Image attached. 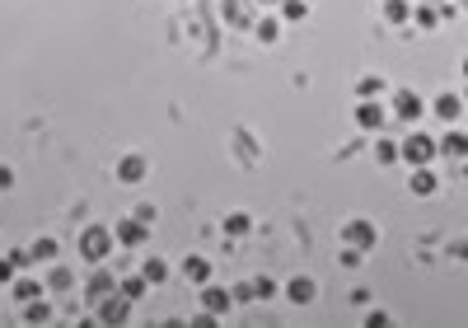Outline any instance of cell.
<instances>
[{"instance_id": "1", "label": "cell", "mask_w": 468, "mask_h": 328, "mask_svg": "<svg viewBox=\"0 0 468 328\" xmlns=\"http://www.w3.org/2000/svg\"><path fill=\"white\" fill-rule=\"evenodd\" d=\"M108 244H113V235H108V230H99V225H89V230L80 235V253H84L89 263H99V258L108 253Z\"/></svg>"}, {"instance_id": "2", "label": "cell", "mask_w": 468, "mask_h": 328, "mask_svg": "<svg viewBox=\"0 0 468 328\" xmlns=\"http://www.w3.org/2000/svg\"><path fill=\"white\" fill-rule=\"evenodd\" d=\"M342 244L347 248H375V225L370 220H347V230H342Z\"/></svg>"}, {"instance_id": "3", "label": "cell", "mask_w": 468, "mask_h": 328, "mask_svg": "<svg viewBox=\"0 0 468 328\" xmlns=\"http://www.w3.org/2000/svg\"><path fill=\"white\" fill-rule=\"evenodd\" d=\"M436 150H441V145H436L431 137H408L403 145H398V155H403L408 164H426L431 155H436Z\"/></svg>"}, {"instance_id": "4", "label": "cell", "mask_w": 468, "mask_h": 328, "mask_svg": "<svg viewBox=\"0 0 468 328\" xmlns=\"http://www.w3.org/2000/svg\"><path fill=\"white\" fill-rule=\"evenodd\" d=\"M127 314H131V301L117 291V296H104V305H99V319L104 324H127Z\"/></svg>"}, {"instance_id": "5", "label": "cell", "mask_w": 468, "mask_h": 328, "mask_svg": "<svg viewBox=\"0 0 468 328\" xmlns=\"http://www.w3.org/2000/svg\"><path fill=\"white\" fill-rule=\"evenodd\" d=\"M393 113H398L403 122H417V117H421V99H417L412 89H398V94H393Z\"/></svg>"}, {"instance_id": "6", "label": "cell", "mask_w": 468, "mask_h": 328, "mask_svg": "<svg viewBox=\"0 0 468 328\" xmlns=\"http://www.w3.org/2000/svg\"><path fill=\"white\" fill-rule=\"evenodd\" d=\"M314 291H318V281H314V277H295L286 296H290L295 305H309V301H314Z\"/></svg>"}, {"instance_id": "7", "label": "cell", "mask_w": 468, "mask_h": 328, "mask_svg": "<svg viewBox=\"0 0 468 328\" xmlns=\"http://www.w3.org/2000/svg\"><path fill=\"white\" fill-rule=\"evenodd\" d=\"M117 178H122V183H141V178H145V160H141V155H127V160L117 164Z\"/></svg>"}, {"instance_id": "8", "label": "cell", "mask_w": 468, "mask_h": 328, "mask_svg": "<svg viewBox=\"0 0 468 328\" xmlns=\"http://www.w3.org/2000/svg\"><path fill=\"white\" fill-rule=\"evenodd\" d=\"M356 122H361L365 132H375V127L384 122V108H379V104L370 99V104H361V108H356Z\"/></svg>"}, {"instance_id": "9", "label": "cell", "mask_w": 468, "mask_h": 328, "mask_svg": "<svg viewBox=\"0 0 468 328\" xmlns=\"http://www.w3.org/2000/svg\"><path fill=\"white\" fill-rule=\"evenodd\" d=\"M113 235H117L122 244H141V239H145V220H122Z\"/></svg>"}, {"instance_id": "10", "label": "cell", "mask_w": 468, "mask_h": 328, "mask_svg": "<svg viewBox=\"0 0 468 328\" xmlns=\"http://www.w3.org/2000/svg\"><path fill=\"white\" fill-rule=\"evenodd\" d=\"M459 108H464V99H459V94H441V99H436L441 122H454V117H459Z\"/></svg>"}, {"instance_id": "11", "label": "cell", "mask_w": 468, "mask_h": 328, "mask_svg": "<svg viewBox=\"0 0 468 328\" xmlns=\"http://www.w3.org/2000/svg\"><path fill=\"white\" fill-rule=\"evenodd\" d=\"M202 305H207L211 314H225V309L234 305V296H230V291H215V286H211L207 296H202Z\"/></svg>"}, {"instance_id": "12", "label": "cell", "mask_w": 468, "mask_h": 328, "mask_svg": "<svg viewBox=\"0 0 468 328\" xmlns=\"http://www.w3.org/2000/svg\"><path fill=\"white\" fill-rule=\"evenodd\" d=\"M408 188H412L417 197H431V192H436V178H431V174H426V169L417 164V174H412V178H408Z\"/></svg>"}, {"instance_id": "13", "label": "cell", "mask_w": 468, "mask_h": 328, "mask_svg": "<svg viewBox=\"0 0 468 328\" xmlns=\"http://www.w3.org/2000/svg\"><path fill=\"white\" fill-rule=\"evenodd\" d=\"M145 281H155V286H164V281H169V263H164V258H145Z\"/></svg>"}, {"instance_id": "14", "label": "cell", "mask_w": 468, "mask_h": 328, "mask_svg": "<svg viewBox=\"0 0 468 328\" xmlns=\"http://www.w3.org/2000/svg\"><path fill=\"white\" fill-rule=\"evenodd\" d=\"M183 272L192 277V281H207V277H211V263H207V258H197V253H192V258L183 263Z\"/></svg>"}, {"instance_id": "15", "label": "cell", "mask_w": 468, "mask_h": 328, "mask_svg": "<svg viewBox=\"0 0 468 328\" xmlns=\"http://www.w3.org/2000/svg\"><path fill=\"white\" fill-rule=\"evenodd\" d=\"M145 286H150V281H145V277H127V281H122V286H117V291H122V296H127V301H141V296H145Z\"/></svg>"}, {"instance_id": "16", "label": "cell", "mask_w": 468, "mask_h": 328, "mask_svg": "<svg viewBox=\"0 0 468 328\" xmlns=\"http://www.w3.org/2000/svg\"><path fill=\"white\" fill-rule=\"evenodd\" d=\"M441 150H445V155H468V137H459V132H449V137L441 141Z\"/></svg>"}, {"instance_id": "17", "label": "cell", "mask_w": 468, "mask_h": 328, "mask_svg": "<svg viewBox=\"0 0 468 328\" xmlns=\"http://www.w3.org/2000/svg\"><path fill=\"white\" fill-rule=\"evenodd\" d=\"M24 319H28V324H47V319H52V305H43V301H38V305H28V309H24Z\"/></svg>"}, {"instance_id": "18", "label": "cell", "mask_w": 468, "mask_h": 328, "mask_svg": "<svg viewBox=\"0 0 468 328\" xmlns=\"http://www.w3.org/2000/svg\"><path fill=\"white\" fill-rule=\"evenodd\" d=\"M108 291H113V277H108V272H99L94 281H89V296H94V301H104Z\"/></svg>"}, {"instance_id": "19", "label": "cell", "mask_w": 468, "mask_h": 328, "mask_svg": "<svg viewBox=\"0 0 468 328\" xmlns=\"http://www.w3.org/2000/svg\"><path fill=\"white\" fill-rule=\"evenodd\" d=\"M52 253H56V239H52V235H47V239H38V244L28 248V258H38V263H43V258H52Z\"/></svg>"}, {"instance_id": "20", "label": "cell", "mask_w": 468, "mask_h": 328, "mask_svg": "<svg viewBox=\"0 0 468 328\" xmlns=\"http://www.w3.org/2000/svg\"><path fill=\"white\" fill-rule=\"evenodd\" d=\"M38 291H43V286H38L33 277H24V281H14V296H19V301H33Z\"/></svg>"}, {"instance_id": "21", "label": "cell", "mask_w": 468, "mask_h": 328, "mask_svg": "<svg viewBox=\"0 0 468 328\" xmlns=\"http://www.w3.org/2000/svg\"><path fill=\"white\" fill-rule=\"evenodd\" d=\"M225 230H230V235H248V216H239V211L225 216Z\"/></svg>"}, {"instance_id": "22", "label": "cell", "mask_w": 468, "mask_h": 328, "mask_svg": "<svg viewBox=\"0 0 468 328\" xmlns=\"http://www.w3.org/2000/svg\"><path fill=\"white\" fill-rule=\"evenodd\" d=\"M248 291H253V296H258V301H267V296H272V291H277V286H272V281H267V277H258V281H248Z\"/></svg>"}, {"instance_id": "23", "label": "cell", "mask_w": 468, "mask_h": 328, "mask_svg": "<svg viewBox=\"0 0 468 328\" xmlns=\"http://www.w3.org/2000/svg\"><path fill=\"white\" fill-rule=\"evenodd\" d=\"M305 14H309L305 0H286V19H305Z\"/></svg>"}, {"instance_id": "24", "label": "cell", "mask_w": 468, "mask_h": 328, "mask_svg": "<svg viewBox=\"0 0 468 328\" xmlns=\"http://www.w3.org/2000/svg\"><path fill=\"white\" fill-rule=\"evenodd\" d=\"M258 38H262V43H277V19H262V24H258Z\"/></svg>"}, {"instance_id": "25", "label": "cell", "mask_w": 468, "mask_h": 328, "mask_svg": "<svg viewBox=\"0 0 468 328\" xmlns=\"http://www.w3.org/2000/svg\"><path fill=\"white\" fill-rule=\"evenodd\" d=\"M19 263H24V258H0V281H10V277H14V268H19Z\"/></svg>"}, {"instance_id": "26", "label": "cell", "mask_w": 468, "mask_h": 328, "mask_svg": "<svg viewBox=\"0 0 468 328\" xmlns=\"http://www.w3.org/2000/svg\"><path fill=\"white\" fill-rule=\"evenodd\" d=\"M384 14H389V19H408V5H403V0H389Z\"/></svg>"}, {"instance_id": "27", "label": "cell", "mask_w": 468, "mask_h": 328, "mask_svg": "<svg viewBox=\"0 0 468 328\" xmlns=\"http://www.w3.org/2000/svg\"><path fill=\"white\" fill-rule=\"evenodd\" d=\"M379 160H384V164L398 160V145H393V141H379Z\"/></svg>"}, {"instance_id": "28", "label": "cell", "mask_w": 468, "mask_h": 328, "mask_svg": "<svg viewBox=\"0 0 468 328\" xmlns=\"http://www.w3.org/2000/svg\"><path fill=\"white\" fill-rule=\"evenodd\" d=\"M225 19L230 24H244V5H225Z\"/></svg>"}, {"instance_id": "29", "label": "cell", "mask_w": 468, "mask_h": 328, "mask_svg": "<svg viewBox=\"0 0 468 328\" xmlns=\"http://www.w3.org/2000/svg\"><path fill=\"white\" fill-rule=\"evenodd\" d=\"M10 178H14V174H10V169L0 164V188H10Z\"/></svg>"}, {"instance_id": "30", "label": "cell", "mask_w": 468, "mask_h": 328, "mask_svg": "<svg viewBox=\"0 0 468 328\" xmlns=\"http://www.w3.org/2000/svg\"><path fill=\"white\" fill-rule=\"evenodd\" d=\"M459 5H464V10H468V0H459Z\"/></svg>"}, {"instance_id": "31", "label": "cell", "mask_w": 468, "mask_h": 328, "mask_svg": "<svg viewBox=\"0 0 468 328\" xmlns=\"http://www.w3.org/2000/svg\"><path fill=\"white\" fill-rule=\"evenodd\" d=\"M464 71H468V66H464Z\"/></svg>"}]
</instances>
